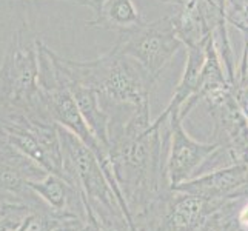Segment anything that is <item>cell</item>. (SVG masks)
Segmentation results:
<instances>
[{
	"label": "cell",
	"mask_w": 248,
	"mask_h": 231,
	"mask_svg": "<svg viewBox=\"0 0 248 231\" xmlns=\"http://www.w3.org/2000/svg\"><path fill=\"white\" fill-rule=\"evenodd\" d=\"M51 57L66 83L94 90L108 108L139 107L150 102L153 82L133 57L116 46L93 61H71L51 51Z\"/></svg>",
	"instance_id": "6da1fadb"
},
{
	"label": "cell",
	"mask_w": 248,
	"mask_h": 231,
	"mask_svg": "<svg viewBox=\"0 0 248 231\" xmlns=\"http://www.w3.org/2000/svg\"><path fill=\"white\" fill-rule=\"evenodd\" d=\"M28 28L17 30L0 63V121L13 113L49 117L39 88L37 39H27ZM54 122V121H53Z\"/></svg>",
	"instance_id": "7a4b0ae2"
},
{
	"label": "cell",
	"mask_w": 248,
	"mask_h": 231,
	"mask_svg": "<svg viewBox=\"0 0 248 231\" xmlns=\"http://www.w3.org/2000/svg\"><path fill=\"white\" fill-rule=\"evenodd\" d=\"M114 46L121 53L133 57L156 83L184 44L177 36L173 15H168L150 23L143 22L136 30L119 34Z\"/></svg>",
	"instance_id": "3957f363"
},
{
	"label": "cell",
	"mask_w": 248,
	"mask_h": 231,
	"mask_svg": "<svg viewBox=\"0 0 248 231\" xmlns=\"http://www.w3.org/2000/svg\"><path fill=\"white\" fill-rule=\"evenodd\" d=\"M162 117L168 125V156H167V176L170 186L198 176L203 165L211 159L220 145L217 142H199L190 138L184 130L182 119L179 113H170Z\"/></svg>",
	"instance_id": "277c9868"
},
{
	"label": "cell",
	"mask_w": 248,
	"mask_h": 231,
	"mask_svg": "<svg viewBox=\"0 0 248 231\" xmlns=\"http://www.w3.org/2000/svg\"><path fill=\"white\" fill-rule=\"evenodd\" d=\"M48 174V171L25 156L8 142H0V200L13 202L25 199L34 202L37 194L28 186V181H36Z\"/></svg>",
	"instance_id": "5b68a950"
},
{
	"label": "cell",
	"mask_w": 248,
	"mask_h": 231,
	"mask_svg": "<svg viewBox=\"0 0 248 231\" xmlns=\"http://www.w3.org/2000/svg\"><path fill=\"white\" fill-rule=\"evenodd\" d=\"M224 202L171 188L164 203L159 231H201Z\"/></svg>",
	"instance_id": "8992f818"
},
{
	"label": "cell",
	"mask_w": 248,
	"mask_h": 231,
	"mask_svg": "<svg viewBox=\"0 0 248 231\" xmlns=\"http://www.w3.org/2000/svg\"><path fill=\"white\" fill-rule=\"evenodd\" d=\"M248 182V165L234 164L199 174L173 186V190L191 193L211 200L233 199L242 193Z\"/></svg>",
	"instance_id": "52a82bcc"
},
{
	"label": "cell",
	"mask_w": 248,
	"mask_h": 231,
	"mask_svg": "<svg viewBox=\"0 0 248 231\" xmlns=\"http://www.w3.org/2000/svg\"><path fill=\"white\" fill-rule=\"evenodd\" d=\"M142 23L143 19L134 0H102L87 27L122 34L136 30Z\"/></svg>",
	"instance_id": "ba28073f"
},
{
	"label": "cell",
	"mask_w": 248,
	"mask_h": 231,
	"mask_svg": "<svg viewBox=\"0 0 248 231\" xmlns=\"http://www.w3.org/2000/svg\"><path fill=\"white\" fill-rule=\"evenodd\" d=\"M76 104H78L80 113L88 123L91 133L97 142L109 153V126H111V114L104 108L99 94L87 87L78 83H68Z\"/></svg>",
	"instance_id": "9c48e42d"
},
{
	"label": "cell",
	"mask_w": 248,
	"mask_h": 231,
	"mask_svg": "<svg viewBox=\"0 0 248 231\" xmlns=\"http://www.w3.org/2000/svg\"><path fill=\"white\" fill-rule=\"evenodd\" d=\"M205 48H207V45L186 48V63L184 68L182 77L177 83L173 96H171L170 104L167 105V108L164 109V113L160 116L167 117L170 113H179V116H181L182 107L198 92L201 79H202L205 59H207V51H205Z\"/></svg>",
	"instance_id": "30bf717a"
},
{
	"label": "cell",
	"mask_w": 248,
	"mask_h": 231,
	"mask_svg": "<svg viewBox=\"0 0 248 231\" xmlns=\"http://www.w3.org/2000/svg\"><path fill=\"white\" fill-rule=\"evenodd\" d=\"M28 186L48 207L56 211H68L70 203L74 200L76 196L80 194L78 188L65 181L62 176H57L54 173H48L36 181H28Z\"/></svg>",
	"instance_id": "8fae6325"
},
{
	"label": "cell",
	"mask_w": 248,
	"mask_h": 231,
	"mask_svg": "<svg viewBox=\"0 0 248 231\" xmlns=\"http://www.w3.org/2000/svg\"><path fill=\"white\" fill-rule=\"evenodd\" d=\"M227 200L215 215L208 219V222L202 227L201 231H232V219H230V210H228Z\"/></svg>",
	"instance_id": "7c38bea8"
},
{
	"label": "cell",
	"mask_w": 248,
	"mask_h": 231,
	"mask_svg": "<svg viewBox=\"0 0 248 231\" xmlns=\"http://www.w3.org/2000/svg\"><path fill=\"white\" fill-rule=\"evenodd\" d=\"M207 5H210L211 8H215V10H219L222 13H225V6H227V0H202ZM227 15V14H225Z\"/></svg>",
	"instance_id": "4fadbf2b"
},
{
	"label": "cell",
	"mask_w": 248,
	"mask_h": 231,
	"mask_svg": "<svg viewBox=\"0 0 248 231\" xmlns=\"http://www.w3.org/2000/svg\"><path fill=\"white\" fill-rule=\"evenodd\" d=\"M80 231H102V228H100L94 220H88L87 224H85V225L82 227Z\"/></svg>",
	"instance_id": "5bb4252c"
},
{
	"label": "cell",
	"mask_w": 248,
	"mask_h": 231,
	"mask_svg": "<svg viewBox=\"0 0 248 231\" xmlns=\"http://www.w3.org/2000/svg\"><path fill=\"white\" fill-rule=\"evenodd\" d=\"M157 2H168V3H176L179 6H184L185 3L191 2V0H157Z\"/></svg>",
	"instance_id": "9a60e30c"
},
{
	"label": "cell",
	"mask_w": 248,
	"mask_h": 231,
	"mask_svg": "<svg viewBox=\"0 0 248 231\" xmlns=\"http://www.w3.org/2000/svg\"><path fill=\"white\" fill-rule=\"evenodd\" d=\"M239 31H241L242 34H248V27H244V28H239Z\"/></svg>",
	"instance_id": "2e32d148"
},
{
	"label": "cell",
	"mask_w": 248,
	"mask_h": 231,
	"mask_svg": "<svg viewBox=\"0 0 248 231\" xmlns=\"http://www.w3.org/2000/svg\"><path fill=\"white\" fill-rule=\"evenodd\" d=\"M0 142H2V139H0Z\"/></svg>",
	"instance_id": "e0dca14e"
}]
</instances>
